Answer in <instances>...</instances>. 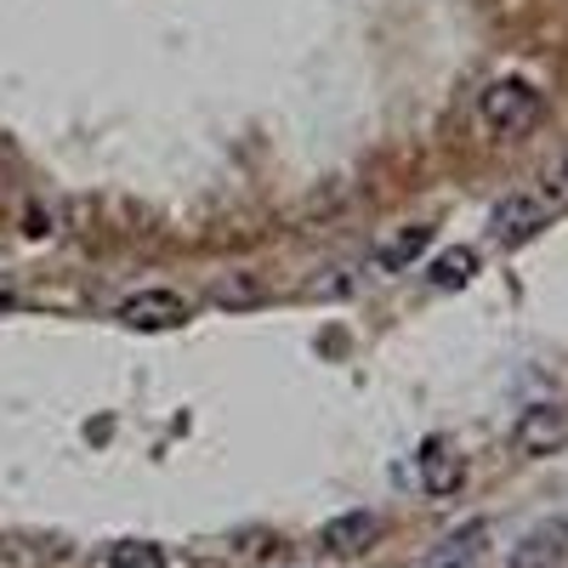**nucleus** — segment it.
<instances>
[{
  "instance_id": "f257e3e1",
  "label": "nucleus",
  "mask_w": 568,
  "mask_h": 568,
  "mask_svg": "<svg viewBox=\"0 0 568 568\" xmlns=\"http://www.w3.org/2000/svg\"><path fill=\"white\" fill-rule=\"evenodd\" d=\"M478 125L500 142L511 136H529L540 125V91L529 80H517V74H500L478 91Z\"/></svg>"
},
{
  "instance_id": "f03ea898",
  "label": "nucleus",
  "mask_w": 568,
  "mask_h": 568,
  "mask_svg": "<svg viewBox=\"0 0 568 568\" xmlns=\"http://www.w3.org/2000/svg\"><path fill=\"white\" fill-rule=\"evenodd\" d=\"M546 216H551V200L546 194H511V200L495 205L489 233H495L500 245H524V240H535V233L546 227Z\"/></svg>"
},
{
  "instance_id": "7ed1b4c3",
  "label": "nucleus",
  "mask_w": 568,
  "mask_h": 568,
  "mask_svg": "<svg viewBox=\"0 0 568 568\" xmlns=\"http://www.w3.org/2000/svg\"><path fill=\"white\" fill-rule=\"evenodd\" d=\"M562 438H568V409L562 404H529L524 415H517V426H511V444L524 455H546Z\"/></svg>"
},
{
  "instance_id": "20e7f679",
  "label": "nucleus",
  "mask_w": 568,
  "mask_h": 568,
  "mask_svg": "<svg viewBox=\"0 0 568 568\" xmlns=\"http://www.w3.org/2000/svg\"><path fill=\"white\" fill-rule=\"evenodd\" d=\"M415 471H420V489L444 500V495H455V489H460L466 460H460V449H455L449 438H426V444H420V455H415Z\"/></svg>"
},
{
  "instance_id": "39448f33",
  "label": "nucleus",
  "mask_w": 568,
  "mask_h": 568,
  "mask_svg": "<svg viewBox=\"0 0 568 568\" xmlns=\"http://www.w3.org/2000/svg\"><path fill=\"white\" fill-rule=\"evenodd\" d=\"M187 318V302L176 291H136L120 302V324L131 329H176Z\"/></svg>"
},
{
  "instance_id": "423d86ee",
  "label": "nucleus",
  "mask_w": 568,
  "mask_h": 568,
  "mask_svg": "<svg viewBox=\"0 0 568 568\" xmlns=\"http://www.w3.org/2000/svg\"><path fill=\"white\" fill-rule=\"evenodd\" d=\"M511 568H562L568 562V524H540L506 551Z\"/></svg>"
},
{
  "instance_id": "0eeeda50",
  "label": "nucleus",
  "mask_w": 568,
  "mask_h": 568,
  "mask_svg": "<svg viewBox=\"0 0 568 568\" xmlns=\"http://www.w3.org/2000/svg\"><path fill=\"white\" fill-rule=\"evenodd\" d=\"M375 535H382V517H375V511H342V517H329V524H324V546L329 551H342V557H353V551H364Z\"/></svg>"
},
{
  "instance_id": "6e6552de",
  "label": "nucleus",
  "mask_w": 568,
  "mask_h": 568,
  "mask_svg": "<svg viewBox=\"0 0 568 568\" xmlns=\"http://www.w3.org/2000/svg\"><path fill=\"white\" fill-rule=\"evenodd\" d=\"M484 540H489V524H466L460 535H449L433 551V562H426V568H484Z\"/></svg>"
},
{
  "instance_id": "1a4fd4ad",
  "label": "nucleus",
  "mask_w": 568,
  "mask_h": 568,
  "mask_svg": "<svg viewBox=\"0 0 568 568\" xmlns=\"http://www.w3.org/2000/svg\"><path fill=\"white\" fill-rule=\"evenodd\" d=\"M426 278H433L438 291H460V284H471V278H478V251H471V245H455V251H444L433 267H426Z\"/></svg>"
},
{
  "instance_id": "9d476101",
  "label": "nucleus",
  "mask_w": 568,
  "mask_h": 568,
  "mask_svg": "<svg viewBox=\"0 0 568 568\" xmlns=\"http://www.w3.org/2000/svg\"><path fill=\"white\" fill-rule=\"evenodd\" d=\"M426 245H433V227H404L398 240L382 245V267H404V262H415Z\"/></svg>"
},
{
  "instance_id": "9b49d317",
  "label": "nucleus",
  "mask_w": 568,
  "mask_h": 568,
  "mask_svg": "<svg viewBox=\"0 0 568 568\" xmlns=\"http://www.w3.org/2000/svg\"><path fill=\"white\" fill-rule=\"evenodd\" d=\"M109 568H165V551L149 546V540H131V546L109 551Z\"/></svg>"
},
{
  "instance_id": "f8f14e48",
  "label": "nucleus",
  "mask_w": 568,
  "mask_h": 568,
  "mask_svg": "<svg viewBox=\"0 0 568 568\" xmlns=\"http://www.w3.org/2000/svg\"><path fill=\"white\" fill-rule=\"evenodd\" d=\"M262 296V284L256 278H240V284H216V302L222 307H233V302H256Z\"/></svg>"
}]
</instances>
